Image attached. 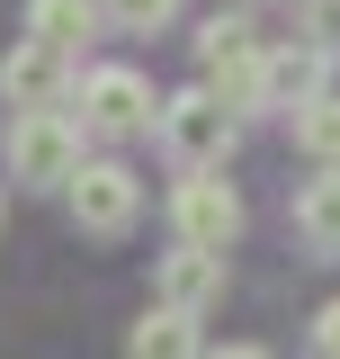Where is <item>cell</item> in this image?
<instances>
[{
    "label": "cell",
    "instance_id": "e0dca14e",
    "mask_svg": "<svg viewBox=\"0 0 340 359\" xmlns=\"http://www.w3.org/2000/svg\"><path fill=\"white\" fill-rule=\"evenodd\" d=\"M206 359H269L260 341H224V351H206Z\"/></svg>",
    "mask_w": 340,
    "mask_h": 359
},
{
    "label": "cell",
    "instance_id": "2e32d148",
    "mask_svg": "<svg viewBox=\"0 0 340 359\" xmlns=\"http://www.w3.org/2000/svg\"><path fill=\"white\" fill-rule=\"evenodd\" d=\"M313 359H340V297L313 314Z\"/></svg>",
    "mask_w": 340,
    "mask_h": 359
},
{
    "label": "cell",
    "instance_id": "3957f363",
    "mask_svg": "<svg viewBox=\"0 0 340 359\" xmlns=\"http://www.w3.org/2000/svg\"><path fill=\"white\" fill-rule=\"evenodd\" d=\"M72 99H81V135H108V144L153 135V117H162V90L143 81L134 63H99V72H81Z\"/></svg>",
    "mask_w": 340,
    "mask_h": 359
},
{
    "label": "cell",
    "instance_id": "5b68a950",
    "mask_svg": "<svg viewBox=\"0 0 340 359\" xmlns=\"http://www.w3.org/2000/svg\"><path fill=\"white\" fill-rule=\"evenodd\" d=\"M170 233H179L188 252H215V261H224V243L242 233V198H233L215 171H188L179 189H170Z\"/></svg>",
    "mask_w": 340,
    "mask_h": 359
},
{
    "label": "cell",
    "instance_id": "7a4b0ae2",
    "mask_svg": "<svg viewBox=\"0 0 340 359\" xmlns=\"http://www.w3.org/2000/svg\"><path fill=\"white\" fill-rule=\"evenodd\" d=\"M153 135H162V153L179 162V171H224V153H233V108H224L206 81L170 90L162 117H153Z\"/></svg>",
    "mask_w": 340,
    "mask_h": 359
},
{
    "label": "cell",
    "instance_id": "6da1fadb",
    "mask_svg": "<svg viewBox=\"0 0 340 359\" xmlns=\"http://www.w3.org/2000/svg\"><path fill=\"white\" fill-rule=\"evenodd\" d=\"M260 63H269V45H260L251 9H215L206 27H197V72H206V90L242 117V108H260Z\"/></svg>",
    "mask_w": 340,
    "mask_h": 359
},
{
    "label": "cell",
    "instance_id": "5bb4252c",
    "mask_svg": "<svg viewBox=\"0 0 340 359\" xmlns=\"http://www.w3.org/2000/svg\"><path fill=\"white\" fill-rule=\"evenodd\" d=\"M99 18H117L126 36H153V27L179 18V0H99Z\"/></svg>",
    "mask_w": 340,
    "mask_h": 359
},
{
    "label": "cell",
    "instance_id": "30bf717a",
    "mask_svg": "<svg viewBox=\"0 0 340 359\" xmlns=\"http://www.w3.org/2000/svg\"><path fill=\"white\" fill-rule=\"evenodd\" d=\"M90 36H99V0H27V45L72 63Z\"/></svg>",
    "mask_w": 340,
    "mask_h": 359
},
{
    "label": "cell",
    "instance_id": "9a60e30c",
    "mask_svg": "<svg viewBox=\"0 0 340 359\" xmlns=\"http://www.w3.org/2000/svg\"><path fill=\"white\" fill-rule=\"evenodd\" d=\"M304 45L323 63H340V0H304Z\"/></svg>",
    "mask_w": 340,
    "mask_h": 359
},
{
    "label": "cell",
    "instance_id": "ac0fdd59",
    "mask_svg": "<svg viewBox=\"0 0 340 359\" xmlns=\"http://www.w3.org/2000/svg\"><path fill=\"white\" fill-rule=\"evenodd\" d=\"M233 9H251V0H233Z\"/></svg>",
    "mask_w": 340,
    "mask_h": 359
},
{
    "label": "cell",
    "instance_id": "52a82bcc",
    "mask_svg": "<svg viewBox=\"0 0 340 359\" xmlns=\"http://www.w3.org/2000/svg\"><path fill=\"white\" fill-rule=\"evenodd\" d=\"M72 81H81V72H72L63 54L27 45V36L9 45V54H0V99H9L18 117H45V108H63V99H72Z\"/></svg>",
    "mask_w": 340,
    "mask_h": 359
},
{
    "label": "cell",
    "instance_id": "4fadbf2b",
    "mask_svg": "<svg viewBox=\"0 0 340 359\" xmlns=\"http://www.w3.org/2000/svg\"><path fill=\"white\" fill-rule=\"evenodd\" d=\"M296 144L323 162V171H340V99H313V108H304V117H296Z\"/></svg>",
    "mask_w": 340,
    "mask_h": 359
},
{
    "label": "cell",
    "instance_id": "8fae6325",
    "mask_svg": "<svg viewBox=\"0 0 340 359\" xmlns=\"http://www.w3.org/2000/svg\"><path fill=\"white\" fill-rule=\"evenodd\" d=\"M126 359H206V351H197V314L153 306V314L126 332Z\"/></svg>",
    "mask_w": 340,
    "mask_h": 359
},
{
    "label": "cell",
    "instance_id": "9c48e42d",
    "mask_svg": "<svg viewBox=\"0 0 340 359\" xmlns=\"http://www.w3.org/2000/svg\"><path fill=\"white\" fill-rule=\"evenodd\" d=\"M153 287H162V306H170V314H206L215 297H224V261H215V252H188V243H179V252H162Z\"/></svg>",
    "mask_w": 340,
    "mask_h": 359
},
{
    "label": "cell",
    "instance_id": "277c9868",
    "mask_svg": "<svg viewBox=\"0 0 340 359\" xmlns=\"http://www.w3.org/2000/svg\"><path fill=\"white\" fill-rule=\"evenodd\" d=\"M9 180L18 189H72L81 180V117L72 108L9 117Z\"/></svg>",
    "mask_w": 340,
    "mask_h": 359
},
{
    "label": "cell",
    "instance_id": "7c38bea8",
    "mask_svg": "<svg viewBox=\"0 0 340 359\" xmlns=\"http://www.w3.org/2000/svg\"><path fill=\"white\" fill-rule=\"evenodd\" d=\"M296 233L304 252H340V171H313L296 189Z\"/></svg>",
    "mask_w": 340,
    "mask_h": 359
},
{
    "label": "cell",
    "instance_id": "8992f818",
    "mask_svg": "<svg viewBox=\"0 0 340 359\" xmlns=\"http://www.w3.org/2000/svg\"><path fill=\"white\" fill-rule=\"evenodd\" d=\"M134 216H143V180L126 162H81V180H72V224L99 233V243H117Z\"/></svg>",
    "mask_w": 340,
    "mask_h": 359
},
{
    "label": "cell",
    "instance_id": "ba28073f",
    "mask_svg": "<svg viewBox=\"0 0 340 359\" xmlns=\"http://www.w3.org/2000/svg\"><path fill=\"white\" fill-rule=\"evenodd\" d=\"M332 63L313 54V45H269V63H260V117H304L313 99H332Z\"/></svg>",
    "mask_w": 340,
    "mask_h": 359
}]
</instances>
